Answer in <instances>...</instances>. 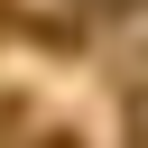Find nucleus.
<instances>
[{
    "instance_id": "f257e3e1",
    "label": "nucleus",
    "mask_w": 148,
    "mask_h": 148,
    "mask_svg": "<svg viewBox=\"0 0 148 148\" xmlns=\"http://www.w3.org/2000/svg\"><path fill=\"white\" fill-rule=\"evenodd\" d=\"M83 9H92V18H120V9H130V0H83Z\"/></svg>"
},
{
    "instance_id": "f03ea898",
    "label": "nucleus",
    "mask_w": 148,
    "mask_h": 148,
    "mask_svg": "<svg viewBox=\"0 0 148 148\" xmlns=\"http://www.w3.org/2000/svg\"><path fill=\"white\" fill-rule=\"evenodd\" d=\"M37 148H83V139H37Z\"/></svg>"
}]
</instances>
